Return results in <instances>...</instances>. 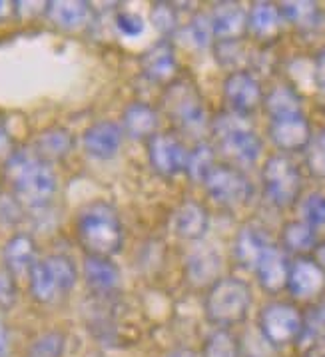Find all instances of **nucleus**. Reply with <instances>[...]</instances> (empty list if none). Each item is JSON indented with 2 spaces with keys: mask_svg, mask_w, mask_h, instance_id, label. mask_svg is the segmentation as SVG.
<instances>
[{
  "mask_svg": "<svg viewBox=\"0 0 325 357\" xmlns=\"http://www.w3.org/2000/svg\"><path fill=\"white\" fill-rule=\"evenodd\" d=\"M210 20H212L216 43L241 40V36L248 32V10L240 2H218V4H213Z\"/></svg>",
  "mask_w": 325,
  "mask_h": 357,
  "instance_id": "17",
  "label": "nucleus"
},
{
  "mask_svg": "<svg viewBox=\"0 0 325 357\" xmlns=\"http://www.w3.org/2000/svg\"><path fill=\"white\" fill-rule=\"evenodd\" d=\"M262 184L268 200L278 208H292L301 196V172L285 154H273L262 170Z\"/></svg>",
  "mask_w": 325,
  "mask_h": 357,
  "instance_id": "7",
  "label": "nucleus"
},
{
  "mask_svg": "<svg viewBox=\"0 0 325 357\" xmlns=\"http://www.w3.org/2000/svg\"><path fill=\"white\" fill-rule=\"evenodd\" d=\"M252 307V287L240 278H220L208 287L204 312L216 328H234L241 324Z\"/></svg>",
  "mask_w": 325,
  "mask_h": 357,
  "instance_id": "3",
  "label": "nucleus"
},
{
  "mask_svg": "<svg viewBox=\"0 0 325 357\" xmlns=\"http://www.w3.org/2000/svg\"><path fill=\"white\" fill-rule=\"evenodd\" d=\"M166 357H199V354L190 347H178V349H172Z\"/></svg>",
  "mask_w": 325,
  "mask_h": 357,
  "instance_id": "45",
  "label": "nucleus"
},
{
  "mask_svg": "<svg viewBox=\"0 0 325 357\" xmlns=\"http://www.w3.org/2000/svg\"><path fill=\"white\" fill-rule=\"evenodd\" d=\"M289 266L292 259L283 252L280 245L271 243L268 252L262 256L259 264L255 266V275L259 286L264 287L268 294H280L287 286V278H289Z\"/></svg>",
  "mask_w": 325,
  "mask_h": 357,
  "instance_id": "18",
  "label": "nucleus"
},
{
  "mask_svg": "<svg viewBox=\"0 0 325 357\" xmlns=\"http://www.w3.org/2000/svg\"><path fill=\"white\" fill-rule=\"evenodd\" d=\"M84 280L88 289L96 296H112L120 287V268L112 261V257L86 256L84 257Z\"/></svg>",
  "mask_w": 325,
  "mask_h": 357,
  "instance_id": "21",
  "label": "nucleus"
},
{
  "mask_svg": "<svg viewBox=\"0 0 325 357\" xmlns=\"http://www.w3.org/2000/svg\"><path fill=\"white\" fill-rule=\"evenodd\" d=\"M178 36L190 48H194V50H208V48H212L213 44H216V36H213L210 15L196 13V15L186 22L184 26H180Z\"/></svg>",
  "mask_w": 325,
  "mask_h": 357,
  "instance_id": "30",
  "label": "nucleus"
},
{
  "mask_svg": "<svg viewBox=\"0 0 325 357\" xmlns=\"http://www.w3.org/2000/svg\"><path fill=\"white\" fill-rule=\"evenodd\" d=\"M210 130L220 150L241 166H252L262 156L264 142L248 122V118L227 110L213 118Z\"/></svg>",
  "mask_w": 325,
  "mask_h": 357,
  "instance_id": "4",
  "label": "nucleus"
},
{
  "mask_svg": "<svg viewBox=\"0 0 325 357\" xmlns=\"http://www.w3.org/2000/svg\"><path fill=\"white\" fill-rule=\"evenodd\" d=\"M152 24L160 32L162 38L170 40L172 36H176L180 26H182L176 4H172V2H154L152 4Z\"/></svg>",
  "mask_w": 325,
  "mask_h": 357,
  "instance_id": "34",
  "label": "nucleus"
},
{
  "mask_svg": "<svg viewBox=\"0 0 325 357\" xmlns=\"http://www.w3.org/2000/svg\"><path fill=\"white\" fill-rule=\"evenodd\" d=\"M204 188L218 206L229 210L245 206L254 194L250 178L240 168L227 164H216V168L204 180Z\"/></svg>",
  "mask_w": 325,
  "mask_h": 357,
  "instance_id": "9",
  "label": "nucleus"
},
{
  "mask_svg": "<svg viewBox=\"0 0 325 357\" xmlns=\"http://www.w3.org/2000/svg\"><path fill=\"white\" fill-rule=\"evenodd\" d=\"M140 70L144 78L154 84L174 82L178 72V58L172 40L160 38L158 43L148 46V50H144L140 56Z\"/></svg>",
  "mask_w": 325,
  "mask_h": 357,
  "instance_id": "14",
  "label": "nucleus"
},
{
  "mask_svg": "<svg viewBox=\"0 0 325 357\" xmlns=\"http://www.w3.org/2000/svg\"><path fill=\"white\" fill-rule=\"evenodd\" d=\"M44 13L60 30H80L92 20V4L84 0H54L46 2Z\"/></svg>",
  "mask_w": 325,
  "mask_h": 357,
  "instance_id": "24",
  "label": "nucleus"
},
{
  "mask_svg": "<svg viewBox=\"0 0 325 357\" xmlns=\"http://www.w3.org/2000/svg\"><path fill=\"white\" fill-rule=\"evenodd\" d=\"M76 236L86 256H116L124 245V226L118 210L104 200L86 204L76 218Z\"/></svg>",
  "mask_w": 325,
  "mask_h": 357,
  "instance_id": "2",
  "label": "nucleus"
},
{
  "mask_svg": "<svg viewBox=\"0 0 325 357\" xmlns=\"http://www.w3.org/2000/svg\"><path fill=\"white\" fill-rule=\"evenodd\" d=\"M301 220L311 228L325 226V194L311 192L301 202Z\"/></svg>",
  "mask_w": 325,
  "mask_h": 357,
  "instance_id": "37",
  "label": "nucleus"
},
{
  "mask_svg": "<svg viewBox=\"0 0 325 357\" xmlns=\"http://www.w3.org/2000/svg\"><path fill=\"white\" fill-rule=\"evenodd\" d=\"M13 152H15V144H13V138H10V134L6 130L4 120L0 118V158L8 160Z\"/></svg>",
  "mask_w": 325,
  "mask_h": 357,
  "instance_id": "42",
  "label": "nucleus"
},
{
  "mask_svg": "<svg viewBox=\"0 0 325 357\" xmlns=\"http://www.w3.org/2000/svg\"><path fill=\"white\" fill-rule=\"evenodd\" d=\"M224 100L229 112L248 118L264 104L262 82L245 68L232 70L224 80Z\"/></svg>",
  "mask_w": 325,
  "mask_h": 357,
  "instance_id": "10",
  "label": "nucleus"
},
{
  "mask_svg": "<svg viewBox=\"0 0 325 357\" xmlns=\"http://www.w3.org/2000/svg\"><path fill=\"white\" fill-rule=\"evenodd\" d=\"M172 231L186 242H199L210 229V212L204 204L184 200L172 214Z\"/></svg>",
  "mask_w": 325,
  "mask_h": 357,
  "instance_id": "16",
  "label": "nucleus"
},
{
  "mask_svg": "<svg viewBox=\"0 0 325 357\" xmlns=\"http://www.w3.org/2000/svg\"><path fill=\"white\" fill-rule=\"evenodd\" d=\"M66 349V335L62 331H46L30 343L24 357H62Z\"/></svg>",
  "mask_w": 325,
  "mask_h": 357,
  "instance_id": "35",
  "label": "nucleus"
},
{
  "mask_svg": "<svg viewBox=\"0 0 325 357\" xmlns=\"http://www.w3.org/2000/svg\"><path fill=\"white\" fill-rule=\"evenodd\" d=\"M285 289L296 300H315L325 291V272L315 264L313 257H296L289 266V278Z\"/></svg>",
  "mask_w": 325,
  "mask_h": 357,
  "instance_id": "13",
  "label": "nucleus"
},
{
  "mask_svg": "<svg viewBox=\"0 0 325 357\" xmlns=\"http://www.w3.org/2000/svg\"><path fill=\"white\" fill-rule=\"evenodd\" d=\"M278 6L283 22L296 26L297 30H313L322 20V8L317 2L297 0V2H282Z\"/></svg>",
  "mask_w": 325,
  "mask_h": 357,
  "instance_id": "29",
  "label": "nucleus"
},
{
  "mask_svg": "<svg viewBox=\"0 0 325 357\" xmlns=\"http://www.w3.org/2000/svg\"><path fill=\"white\" fill-rule=\"evenodd\" d=\"M186 144L174 134H156L148 140V160L152 170L162 178H176L186 172L188 162Z\"/></svg>",
  "mask_w": 325,
  "mask_h": 357,
  "instance_id": "11",
  "label": "nucleus"
},
{
  "mask_svg": "<svg viewBox=\"0 0 325 357\" xmlns=\"http://www.w3.org/2000/svg\"><path fill=\"white\" fill-rule=\"evenodd\" d=\"M2 259H4V268L6 273H10L15 280L20 278H29L36 259V243L29 234H16L13 236L2 252Z\"/></svg>",
  "mask_w": 325,
  "mask_h": 357,
  "instance_id": "20",
  "label": "nucleus"
},
{
  "mask_svg": "<svg viewBox=\"0 0 325 357\" xmlns=\"http://www.w3.org/2000/svg\"><path fill=\"white\" fill-rule=\"evenodd\" d=\"M216 168V150L212 144L198 142L190 152H188V162H186V172L192 182L204 184L208 174Z\"/></svg>",
  "mask_w": 325,
  "mask_h": 357,
  "instance_id": "31",
  "label": "nucleus"
},
{
  "mask_svg": "<svg viewBox=\"0 0 325 357\" xmlns=\"http://www.w3.org/2000/svg\"><path fill=\"white\" fill-rule=\"evenodd\" d=\"M8 347H10V340H8V329L6 324L0 317V357L8 356Z\"/></svg>",
  "mask_w": 325,
  "mask_h": 357,
  "instance_id": "43",
  "label": "nucleus"
},
{
  "mask_svg": "<svg viewBox=\"0 0 325 357\" xmlns=\"http://www.w3.org/2000/svg\"><path fill=\"white\" fill-rule=\"evenodd\" d=\"M222 257L212 248H202L186 259V280L194 287H210L220 280Z\"/></svg>",
  "mask_w": 325,
  "mask_h": 357,
  "instance_id": "25",
  "label": "nucleus"
},
{
  "mask_svg": "<svg viewBox=\"0 0 325 357\" xmlns=\"http://www.w3.org/2000/svg\"><path fill=\"white\" fill-rule=\"evenodd\" d=\"M303 156L311 176L325 180V128L313 132L310 144L303 150Z\"/></svg>",
  "mask_w": 325,
  "mask_h": 357,
  "instance_id": "36",
  "label": "nucleus"
},
{
  "mask_svg": "<svg viewBox=\"0 0 325 357\" xmlns=\"http://www.w3.org/2000/svg\"><path fill=\"white\" fill-rule=\"evenodd\" d=\"M325 342V301L317 303L310 310V314H303V329L297 343H301L305 349H313L317 343Z\"/></svg>",
  "mask_w": 325,
  "mask_h": 357,
  "instance_id": "33",
  "label": "nucleus"
},
{
  "mask_svg": "<svg viewBox=\"0 0 325 357\" xmlns=\"http://www.w3.org/2000/svg\"><path fill=\"white\" fill-rule=\"evenodd\" d=\"M114 29L118 30L126 38H138L146 30V22L140 15L130 13V10H120L114 16Z\"/></svg>",
  "mask_w": 325,
  "mask_h": 357,
  "instance_id": "39",
  "label": "nucleus"
},
{
  "mask_svg": "<svg viewBox=\"0 0 325 357\" xmlns=\"http://www.w3.org/2000/svg\"><path fill=\"white\" fill-rule=\"evenodd\" d=\"M82 144H84L88 156L100 160V162H106V160L118 156V152L124 144V132L118 122L98 120L84 130Z\"/></svg>",
  "mask_w": 325,
  "mask_h": 357,
  "instance_id": "15",
  "label": "nucleus"
},
{
  "mask_svg": "<svg viewBox=\"0 0 325 357\" xmlns=\"http://www.w3.org/2000/svg\"><path fill=\"white\" fill-rule=\"evenodd\" d=\"M241 357H278V349L268 343L259 331H250L240 342Z\"/></svg>",
  "mask_w": 325,
  "mask_h": 357,
  "instance_id": "38",
  "label": "nucleus"
},
{
  "mask_svg": "<svg viewBox=\"0 0 325 357\" xmlns=\"http://www.w3.org/2000/svg\"><path fill=\"white\" fill-rule=\"evenodd\" d=\"M268 112L269 120L273 118H282V116L301 114V96L297 92V88L289 84H280L271 88L268 94H264V104H262Z\"/></svg>",
  "mask_w": 325,
  "mask_h": 357,
  "instance_id": "27",
  "label": "nucleus"
},
{
  "mask_svg": "<svg viewBox=\"0 0 325 357\" xmlns=\"http://www.w3.org/2000/svg\"><path fill=\"white\" fill-rule=\"evenodd\" d=\"M30 294L40 303H54L76 286L78 270L72 257L64 254H50L34 264L29 275Z\"/></svg>",
  "mask_w": 325,
  "mask_h": 357,
  "instance_id": "6",
  "label": "nucleus"
},
{
  "mask_svg": "<svg viewBox=\"0 0 325 357\" xmlns=\"http://www.w3.org/2000/svg\"><path fill=\"white\" fill-rule=\"evenodd\" d=\"M74 148V136L70 130L62 128V126H52V128L43 130L32 146V152L36 156L52 164L58 160H64Z\"/></svg>",
  "mask_w": 325,
  "mask_h": 357,
  "instance_id": "26",
  "label": "nucleus"
},
{
  "mask_svg": "<svg viewBox=\"0 0 325 357\" xmlns=\"http://www.w3.org/2000/svg\"><path fill=\"white\" fill-rule=\"evenodd\" d=\"M315 245H317L315 228H311L303 220H294L283 226L282 250L285 254H296L297 257L305 256L308 252H313Z\"/></svg>",
  "mask_w": 325,
  "mask_h": 357,
  "instance_id": "28",
  "label": "nucleus"
},
{
  "mask_svg": "<svg viewBox=\"0 0 325 357\" xmlns=\"http://www.w3.org/2000/svg\"><path fill=\"white\" fill-rule=\"evenodd\" d=\"M199 357H241L240 340L229 329H213L206 337Z\"/></svg>",
  "mask_w": 325,
  "mask_h": 357,
  "instance_id": "32",
  "label": "nucleus"
},
{
  "mask_svg": "<svg viewBox=\"0 0 325 357\" xmlns=\"http://www.w3.org/2000/svg\"><path fill=\"white\" fill-rule=\"evenodd\" d=\"M269 140L282 152H303L310 144L313 130L305 114H292L269 120Z\"/></svg>",
  "mask_w": 325,
  "mask_h": 357,
  "instance_id": "12",
  "label": "nucleus"
},
{
  "mask_svg": "<svg viewBox=\"0 0 325 357\" xmlns=\"http://www.w3.org/2000/svg\"><path fill=\"white\" fill-rule=\"evenodd\" d=\"M162 108L172 122L190 136H199L208 128V116L198 86L178 78L168 84L162 96Z\"/></svg>",
  "mask_w": 325,
  "mask_h": 357,
  "instance_id": "5",
  "label": "nucleus"
},
{
  "mask_svg": "<svg viewBox=\"0 0 325 357\" xmlns=\"http://www.w3.org/2000/svg\"><path fill=\"white\" fill-rule=\"evenodd\" d=\"M6 176L15 198L27 208H44L56 196V172L32 150H15L6 160Z\"/></svg>",
  "mask_w": 325,
  "mask_h": 357,
  "instance_id": "1",
  "label": "nucleus"
},
{
  "mask_svg": "<svg viewBox=\"0 0 325 357\" xmlns=\"http://www.w3.org/2000/svg\"><path fill=\"white\" fill-rule=\"evenodd\" d=\"M158 126H160V116L156 112V108L146 102H132L122 112L120 128L130 140L148 142L158 134Z\"/></svg>",
  "mask_w": 325,
  "mask_h": 357,
  "instance_id": "19",
  "label": "nucleus"
},
{
  "mask_svg": "<svg viewBox=\"0 0 325 357\" xmlns=\"http://www.w3.org/2000/svg\"><path fill=\"white\" fill-rule=\"evenodd\" d=\"M283 29L280 6L273 2H254L248 10V32L259 43L275 40Z\"/></svg>",
  "mask_w": 325,
  "mask_h": 357,
  "instance_id": "22",
  "label": "nucleus"
},
{
  "mask_svg": "<svg viewBox=\"0 0 325 357\" xmlns=\"http://www.w3.org/2000/svg\"><path fill=\"white\" fill-rule=\"evenodd\" d=\"M303 329V314L294 303L271 301L262 307L257 317V331L275 349L297 343Z\"/></svg>",
  "mask_w": 325,
  "mask_h": 357,
  "instance_id": "8",
  "label": "nucleus"
},
{
  "mask_svg": "<svg viewBox=\"0 0 325 357\" xmlns=\"http://www.w3.org/2000/svg\"><path fill=\"white\" fill-rule=\"evenodd\" d=\"M16 301V280L10 273H0V307L8 310Z\"/></svg>",
  "mask_w": 325,
  "mask_h": 357,
  "instance_id": "40",
  "label": "nucleus"
},
{
  "mask_svg": "<svg viewBox=\"0 0 325 357\" xmlns=\"http://www.w3.org/2000/svg\"><path fill=\"white\" fill-rule=\"evenodd\" d=\"M313 259H315V264L325 272V242L317 243L313 248Z\"/></svg>",
  "mask_w": 325,
  "mask_h": 357,
  "instance_id": "44",
  "label": "nucleus"
},
{
  "mask_svg": "<svg viewBox=\"0 0 325 357\" xmlns=\"http://www.w3.org/2000/svg\"><path fill=\"white\" fill-rule=\"evenodd\" d=\"M271 245L268 234L262 228H257L255 224H245L240 228L236 240H234V257L245 270H255V266L259 264L262 256L268 252Z\"/></svg>",
  "mask_w": 325,
  "mask_h": 357,
  "instance_id": "23",
  "label": "nucleus"
},
{
  "mask_svg": "<svg viewBox=\"0 0 325 357\" xmlns=\"http://www.w3.org/2000/svg\"><path fill=\"white\" fill-rule=\"evenodd\" d=\"M10 6H13L10 2H0V22H2V20H4L6 16L10 15V10H13Z\"/></svg>",
  "mask_w": 325,
  "mask_h": 357,
  "instance_id": "46",
  "label": "nucleus"
},
{
  "mask_svg": "<svg viewBox=\"0 0 325 357\" xmlns=\"http://www.w3.org/2000/svg\"><path fill=\"white\" fill-rule=\"evenodd\" d=\"M313 82L322 92H325V48L313 60Z\"/></svg>",
  "mask_w": 325,
  "mask_h": 357,
  "instance_id": "41",
  "label": "nucleus"
}]
</instances>
